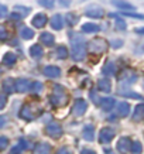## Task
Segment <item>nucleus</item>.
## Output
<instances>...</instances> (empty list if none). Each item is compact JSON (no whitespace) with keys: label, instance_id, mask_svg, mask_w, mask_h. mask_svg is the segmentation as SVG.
Masks as SVG:
<instances>
[{"label":"nucleus","instance_id":"1","mask_svg":"<svg viewBox=\"0 0 144 154\" xmlns=\"http://www.w3.org/2000/svg\"><path fill=\"white\" fill-rule=\"evenodd\" d=\"M41 112V106L38 102H28L21 107V112H20V117L24 120H34L35 117L40 115Z\"/></svg>","mask_w":144,"mask_h":154},{"label":"nucleus","instance_id":"2","mask_svg":"<svg viewBox=\"0 0 144 154\" xmlns=\"http://www.w3.org/2000/svg\"><path fill=\"white\" fill-rule=\"evenodd\" d=\"M50 100H51L52 106H55V107L65 106L66 103H68V95H66V91L62 88L61 85H55Z\"/></svg>","mask_w":144,"mask_h":154},{"label":"nucleus","instance_id":"3","mask_svg":"<svg viewBox=\"0 0 144 154\" xmlns=\"http://www.w3.org/2000/svg\"><path fill=\"white\" fill-rule=\"evenodd\" d=\"M109 47V44L106 42V40L103 38H95L92 41H89V44L86 45V50L89 51V54H95V55H102L105 54Z\"/></svg>","mask_w":144,"mask_h":154},{"label":"nucleus","instance_id":"4","mask_svg":"<svg viewBox=\"0 0 144 154\" xmlns=\"http://www.w3.org/2000/svg\"><path fill=\"white\" fill-rule=\"evenodd\" d=\"M86 57V44L82 40V37H78V40H72V58L74 61H82Z\"/></svg>","mask_w":144,"mask_h":154},{"label":"nucleus","instance_id":"5","mask_svg":"<svg viewBox=\"0 0 144 154\" xmlns=\"http://www.w3.org/2000/svg\"><path fill=\"white\" fill-rule=\"evenodd\" d=\"M45 133L52 139H60L62 136V127H61L60 123L57 122H52L51 125H48V127L45 129Z\"/></svg>","mask_w":144,"mask_h":154},{"label":"nucleus","instance_id":"6","mask_svg":"<svg viewBox=\"0 0 144 154\" xmlns=\"http://www.w3.org/2000/svg\"><path fill=\"white\" fill-rule=\"evenodd\" d=\"M113 137H115V130L110 129V127H103L102 130H100V133H99V141L102 144L110 143Z\"/></svg>","mask_w":144,"mask_h":154},{"label":"nucleus","instance_id":"7","mask_svg":"<svg viewBox=\"0 0 144 154\" xmlns=\"http://www.w3.org/2000/svg\"><path fill=\"white\" fill-rule=\"evenodd\" d=\"M119 81H123V82H127V84L136 82L137 81V74L133 69H124L119 75Z\"/></svg>","mask_w":144,"mask_h":154},{"label":"nucleus","instance_id":"8","mask_svg":"<svg viewBox=\"0 0 144 154\" xmlns=\"http://www.w3.org/2000/svg\"><path fill=\"white\" fill-rule=\"evenodd\" d=\"M31 88V82L28 79H17V81H14V91L16 92H20V94H24V92H27L28 89Z\"/></svg>","mask_w":144,"mask_h":154},{"label":"nucleus","instance_id":"9","mask_svg":"<svg viewBox=\"0 0 144 154\" xmlns=\"http://www.w3.org/2000/svg\"><path fill=\"white\" fill-rule=\"evenodd\" d=\"M86 109H88V103L85 102L84 99H78L75 102L74 107H72V113H74L75 116H82L86 112Z\"/></svg>","mask_w":144,"mask_h":154},{"label":"nucleus","instance_id":"10","mask_svg":"<svg viewBox=\"0 0 144 154\" xmlns=\"http://www.w3.org/2000/svg\"><path fill=\"white\" fill-rule=\"evenodd\" d=\"M131 147V140L129 137H121L117 141V151L120 154H127Z\"/></svg>","mask_w":144,"mask_h":154},{"label":"nucleus","instance_id":"11","mask_svg":"<svg viewBox=\"0 0 144 154\" xmlns=\"http://www.w3.org/2000/svg\"><path fill=\"white\" fill-rule=\"evenodd\" d=\"M31 23H33V26L35 28H42L47 24V16L42 13L35 14L33 17V20H31Z\"/></svg>","mask_w":144,"mask_h":154},{"label":"nucleus","instance_id":"12","mask_svg":"<svg viewBox=\"0 0 144 154\" xmlns=\"http://www.w3.org/2000/svg\"><path fill=\"white\" fill-rule=\"evenodd\" d=\"M44 75L48 76V78H58L61 75V69L58 66H54V65H48L44 68Z\"/></svg>","mask_w":144,"mask_h":154},{"label":"nucleus","instance_id":"13","mask_svg":"<svg viewBox=\"0 0 144 154\" xmlns=\"http://www.w3.org/2000/svg\"><path fill=\"white\" fill-rule=\"evenodd\" d=\"M85 14L88 17H92V19H100V17H103L105 11L100 7H90V9H88L85 11Z\"/></svg>","mask_w":144,"mask_h":154},{"label":"nucleus","instance_id":"14","mask_svg":"<svg viewBox=\"0 0 144 154\" xmlns=\"http://www.w3.org/2000/svg\"><path fill=\"white\" fill-rule=\"evenodd\" d=\"M129 113H130V105L127 102H120L117 105V115L120 117L129 116Z\"/></svg>","mask_w":144,"mask_h":154},{"label":"nucleus","instance_id":"15","mask_svg":"<svg viewBox=\"0 0 144 154\" xmlns=\"http://www.w3.org/2000/svg\"><path fill=\"white\" fill-rule=\"evenodd\" d=\"M115 99L113 98H102V100L99 102V105H100V107H102L103 110H106V112H109V110H112L113 109V106H115Z\"/></svg>","mask_w":144,"mask_h":154},{"label":"nucleus","instance_id":"16","mask_svg":"<svg viewBox=\"0 0 144 154\" xmlns=\"http://www.w3.org/2000/svg\"><path fill=\"white\" fill-rule=\"evenodd\" d=\"M82 136H84L85 140L92 141L95 139V127L92 125H88V126L84 127V131H82Z\"/></svg>","mask_w":144,"mask_h":154},{"label":"nucleus","instance_id":"17","mask_svg":"<svg viewBox=\"0 0 144 154\" xmlns=\"http://www.w3.org/2000/svg\"><path fill=\"white\" fill-rule=\"evenodd\" d=\"M40 41L44 45H47V47H51V45H54V42H55V38H54V35L51 33H44V34H41Z\"/></svg>","mask_w":144,"mask_h":154},{"label":"nucleus","instance_id":"18","mask_svg":"<svg viewBox=\"0 0 144 154\" xmlns=\"http://www.w3.org/2000/svg\"><path fill=\"white\" fill-rule=\"evenodd\" d=\"M98 88H99V91H102V92H105V94H109V92L112 91L110 81L107 79V78H103V79H100L98 82Z\"/></svg>","mask_w":144,"mask_h":154},{"label":"nucleus","instance_id":"19","mask_svg":"<svg viewBox=\"0 0 144 154\" xmlns=\"http://www.w3.org/2000/svg\"><path fill=\"white\" fill-rule=\"evenodd\" d=\"M16 61H17V55L16 54H13V52H7L5 57H3V65L6 66H11L16 64Z\"/></svg>","mask_w":144,"mask_h":154},{"label":"nucleus","instance_id":"20","mask_svg":"<svg viewBox=\"0 0 144 154\" xmlns=\"http://www.w3.org/2000/svg\"><path fill=\"white\" fill-rule=\"evenodd\" d=\"M50 153H51V146L48 143H40L34 150V154H50Z\"/></svg>","mask_w":144,"mask_h":154},{"label":"nucleus","instance_id":"21","mask_svg":"<svg viewBox=\"0 0 144 154\" xmlns=\"http://www.w3.org/2000/svg\"><path fill=\"white\" fill-rule=\"evenodd\" d=\"M144 119V103L136 106L134 109V113H133V120L134 122H140Z\"/></svg>","mask_w":144,"mask_h":154},{"label":"nucleus","instance_id":"22","mask_svg":"<svg viewBox=\"0 0 144 154\" xmlns=\"http://www.w3.org/2000/svg\"><path fill=\"white\" fill-rule=\"evenodd\" d=\"M64 26V20H62V16L61 14H55L51 19V27L55 28V30H61Z\"/></svg>","mask_w":144,"mask_h":154},{"label":"nucleus","instance_id":"23","mask_svg":"<svg viewBox=\"0 0 144 154\" xmlns=\"http://www.w3.org/2000/svg\"><path fill=\"white\" fill-rule=\"evenodd\" d=\"M42 54H44V51H42L41 45H38V44H35V45H33V47L30 48V55L33 57V58H35V60L41 58Z\"/></svg>","mask_w":144,"mask_h":154},{"label":"nucleus","instance_id":"24","mask_svg":"<svg viewBox=\"0 0 144 154\" xmlns=\"http://www.w3.org/2000/svg\"><path fill=\"white\" fill-rule=\"evenodd\" d=\"M115 72H116V65H115V62L109 61L106 65L103 66V74L106 76H112V75H115Z\"/></svg>","mask_w":144,"mask_h":154},{"label":"nucleus","instance_id":"25","mask_svg":"<svg viewBox=\"0 0 144 154\" xmlns=\"http://www.w3.org/2000/svg\"><path fill=\"white\" fill-rule=\"evenodd\" d=\"M3 91H5L6 94H13L14 92V79H11V78L5 79V82H3Z\"/></svg>","mask_w":144,"mask_h":154},{"label":"nucleus","instance_id":"26","mask_svg":"<svg viewBox=\"0 0 144 154\" xmlns=\"http://www.w3.org/2000/svg\"><path fill=\"white\" fill-rule=\"evenodd\" d=\"M99 30H100L99 26L95 23H86L82 26V31H84V33H98Z\"/></svg>","mask_w":144,"mask_h":154},{"label":"nucleus","instance_id":"27","mask_svg":"<svg viewBox=\"0 0 144 154\" xmlns=\"http://www.w3.org/2000/svg\"><path fill=\"white\" fill-rule=\"evenodd\" d=\"M20 35H21V38H24V40H30V38L34 37V31L28 27H23L20 30Z\"/></svg>","mask_w":144,"mask_h":154},{"label":"nucleus","instance_id":"28","mask_svg":"<svg viewBox=\"0 0 144 154\" xmlns=\"http://www.w3.org/2000/svg\"><path fill=\"white\" fill-rule=\"evenodd\" d=\"M113 5L116 6V7H119V9L124 10V13L127 10H134V7H133L130 3H126V2H113Z\"/></svg>","mask_w":144,"mask_h":154},{"label":"nucleus","instance_id":"29","mask_svg":"<svg viewBox=\"0 0 144 154\" xmlns=\"http://www.w3.org/2000/svg\"><path fill=\"white\" fill-rule=\"evenodd\" d=\"M14 11L19 13L17 16H19L20 19H23V17H26V16L30 13V9H28V7H21V6H16V7H14Z\"/></svg>","mask_w":144,"mask_h":154},{"label":"nucleus","instance_id":"30","mask_svg":"<svg viewBox=\"0 0 144 154\" xmlns=\"http://www.w3.org/2000/svg\"><path fill=\"white\" fill-rule=\"evenodd\" d=\"M131 153L133 154H140V153H143V144L140 143V141H133L131 143Z\"/></svg>","mask_w":144,"mask_h":154},{"label":"nucleus","instance_id":"31","mask_svg":"<svg viewBox=\"0 0 144 154\" xmlns=\"http://www.w3.org/2000/svg\"><path fill=\"white\" fill-rule=\"evenodd\" d=\"M66 23L69 24V26H75V24L78 23V20H79V17L76 16L75 13H68L66 14Z\"/></svg>","mask_w":144,"mask_h":154},{"label":"nucleus","instance_id":"32","mask_svg":"<svg viewBox=\"0 0 144 154\" xmlns=\"http://www.w3.org/2000/svg\"><path fill=\"white\" fill-rule=\"evenodd\" d=\"M119 95H123V96H130V98H134V99H143V96L136 92H131V91H119L117 92Z\"/></svg>","mask_w":144,"mask_h":154},{"label":"nucleus","instance_id":"33","mask_svg":"<svg viewBox=\"0 0 144 154\" xmlns=\"http://www.w3.org/2000/svg\"><path fill=\"white\" fill-rule=\"evenodd\" d=\"M57 57H58V58H61V60L66 58V57H68V50H66V47L61 45V47L57 48Z\"/></svg>","mask_w":144,"mask_h":154},{"label":"nucleus","instance_id":"34","mask_svg":"<svg viewBox=\"0 0 144 154\" xmlns=\"http://www.w3.org/2000/svg\"><path fill=\"white\" fill-rule=\"evenodd\" d=\"M110 17H116V16H115V14H110ZM126 27H127V26H126L124 20H121L120 17H116V28L117 30H121V31H123V30H126Z\"/></svg>","mask_w":144,"mask_h":154},{"label":"nucleus","instance_id":"35","mask_svg":"<svg viewBox=\"0 0 144 154\" xmlns=\"http://www.w3.org/2000/svg\"><path fill=\"white\" fill-rule=\"evenodd\" d=\"M7 37H9V33H7V28H6V26L0 24V41H5Z\"/></svg>","mask_w":144,"mask_h":154},{"label":"nucleus","instance_id":"36","mask_svg":"<svg viewBox=\"0 0 144 154\" xmlns=\"http://www.w3.org/2000/svg\"><path fill=\"white\" fill-rule=\"evenodd\" d=\"M9 146V139L5 136H0V151H3Z\"/></svg>","mask_w":144,"mask_h":154},{"label":"nucleus","instance_id":"37","mask_svg":"<svg viewBox=\"0 0 144 154\" xmlns=\"http://www.w3.org/2000/svg\"><path fill=\"white\" fill-rule=\"evenodd\" d=\"M20 147H21V149H33V144H31V143H30V141H27V140H24V139H21V140H20Z\"/></svg>","mask_w":144,"mask_h":154},{"label":"nucleus","instance_id":"38","mask_svg":"<svg viewBox=\"0 0 144 154\" xmlns=\"http://www.w3.org/2000/svg\"><path fill=\"white\" fill-rule=\"evenodd\" d=\"M31 89H33L35 94H38V92L42 89V84L41 82H34V84H31Z\"/></svg>","mask_w":144,"mask_h":154},{"label":"nucleus","instance_id":"39","mask_svg":"<svg viewBox=\"0 0 144 154\" xmlns=\"http://www.w3.org/2000/svg\"><path fill=\"white\" fill-rule=\"evenodd\" d=\"M40 5L42 7H47V9H52L54 7V2H48V0H41L40 2Z\"/></svg>","mask_w":144,"mask_h":154},{"label":"nucleus","instance_id":"40","mask_svg":"<svg viewBox=\"0 0 144 154\" xmlns=\"http://www.w3.org/2000/svg\"><path fill=\"white\" fill-rule=\"evenodd\" d=\"M124 16H129V17H134V19H140V20H144V14H136V13H129V11H126L123 13Z\"/></svg>","mask_w":144,"mask_h":154},{"label":"nucleus","instance_id":"41","mask_svg":"<svg viewBox=\"0 0 144 154\" xmlns=\"http://www.w3.org/2000/svg\"><path fill=\"white\" fill-rule=\"evenodd\" d=\"M90 98H92V102L95 103V105H99V102H100V100H99V98L96 96V92H95V91H92V92H90Z\"/></svg>","mask_w":144,"mask_h":154},{"label":"nucleus","instance_id":"42","mask_svg":"<svg viewBox=\"0 0 144 154\" xmlns=\"http://www.w3.org/2000/svg\"><path fill=\"white\" fill-rule=\"evenodd\" d=\"M123 45V41L121 40H115V41H112V47L113 48H120Z\"/></svg>","mask_w":144,"mask_h":154},{"label":"nucleus","instance_id":"43","mask_svg":"<svg viewBox=\"0 0 144 154\" xmlns=\"http://www.w3.org/2000/svg\"><path fill=\"white\" fill-rule=\"evenodd\" d=\"M6 103H7V99H6V96L0 95V110H2V109L6 106Z\"/></svg>","mask_w":144,"mask_h":154},{"label":"nucleus","instance_id":"44","mask_svg":"<svg viewBox=\"0 0 144 154\" xmlns=\"http://www.w3.org/2000/svg\"><path fill=\"white\" fill-rule=\"evenodd\" d=\"M55 154H71V151H69V149H66V147H61Z\"/></svg>","mask_w":144,"mask_h":154},{"label":"nucleus","instance_id":"45","mask_svg":"<svg viewBox=\"0 0 144 154\" xmlns=\"http://www.w3.org/2000/svg\"><path fill=\"white\" fill-rule=\"evenodd\" d=\"M21 151H23V149H21V147H20L19 144L16 146V147H13V149H11V154H20Z\"/></svg>","mask_w":144,"mask_h":154},{"label":"nucleus","instance_id":"46","mask_svg":"<svg viewBox=\"0 0 144 154\" xmlns=\"http://www.w3.org/2000/svg\"><path fill=\"white\" fill-rule=\"evenodd\" d=\"M7 123V117L6 116H0V129H3Z\"/></svg>","mask_w":144,"mask_h":154},{"label":"nucleus","instance_id":"47","mask_svg":"<svg viewBox=\"0 0 144 154\" xmlns=\"http://www.w3.org/2000/svg\"><path fill=\"white\" fill-rule=\"evenodd\" d=\"M6 14H7V7H5V6H0V19H2V17H5Z\"/></svg>","mask_w":144,"mask_h":154},{"label":"nucleus","instance_id":"48","mask_svg":"<svg viewBox=\"0 0 144 154\" xmlns=\"http://www.w3.org/2000/svg\"><path fill=\"white\" fill-rule=\"evenodd\" d=\"M81 154H96L93 150H89V149H85V150H82L81 151Z\"/></svg>","mask_w":144,"mask_h":154},{"label":"nucleus","instance_id":"49","mask_svg":"<svg viewBox=\"0 0 144 154\" xmlns=\"http://www.w3.org/2000/svg\"><path fill=\"white\" fill-rule=\"evenodd\" d=\"M134 31H136L137 34H143V35H144V27H139V28H136Z\"/></svg>","mask_w":144,"mask_h":154},{"label":"nucleus","instance_id":"50","mask_svg":"<svg viewBox=\"0 0 144 154\" xmlns=\"http://www.w3.org/2000/svg\"><path fill=\"white\" fill-rule=\"evenodd\" d=\"M61 5H62V6H68V5H69V2H61Z\"/></svg>","mask_w":144,"mask_h":154}]
</instances>
